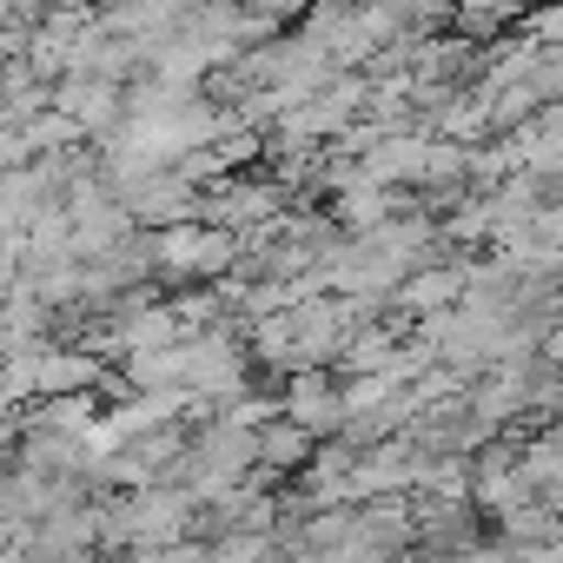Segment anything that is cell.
I'll use <instances>...</instances> for the list:
<instances>
[{
	"label": "cell",
	"mask_w": 563,
	"mask_h": 563,
	"mask_svg": "<svg viewBox=\"0 0 563 563\" xmlns=\"http://www.w3.org/2000/svg\"><path fill=\"white\" fill-rule=\"evenodd\" d=\"M166 258L173 265H212L219 272V265H232V239L225 232H173L166 239Z\"/></svg>",
	"instance_id": "6da1fadb"
},
{
	"label": "cell",
	"mask_w": 563,
	"mask_h": 563,
	"mask_svg": "<svg viewBox=\"0 0 563 563\" xmlns=\"http://www.w3.org/2000/svg\"><path fill=\"white\" fill-rule=\"evenodd\" d=\"M457 286H464V278L457 272H431V278H411V286H405V306H444V299H457Z\"/></svg>",
	"instance_id": "7a4b0ae2"
},
{
	"label": "cell",
	"mask_w": 563,
	"mask_h": 563,
	"mask_svg": "<svg viewBox=\"0 0 563 563\" xmlns=\"http://www.w3.org/2000/svg\"><path fill=\"white\" fill-rule=\"evenodd\" d=\"M258 451H265L272 464H299V457H306V431H265Z\"/></svg>",
	"instance_id": "3957f363"
}]
</instances>
